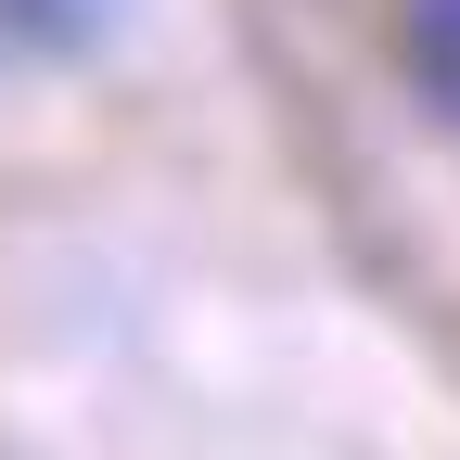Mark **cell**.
I'll return each mask as SVG.
<instances>
[{
  "label": "cell",
  "instance_id": "6da1fadb",
  "mask_svg": "<svg viewBox=\"0 0 460 460\" xmlns=\"http://www.w3.org/2000/svg\"><path fill=\"white\" fill-rule=\"evenodd\" d=\"M410 77L460 115V0H410Z\"/></svg>",
  "mask_w": 460,
  "mask_h": 460
},
{
  "label": "cell",
  "instance_id": "7a4b0ae2",
  "mask_svg": "<svg viewBox=\"0 0 460 460\" xmlns=\"http://www.w3.org/2000/svg\"><path fill=\"white\" fill-rule=\"evenodd\" d=\"M115 13V0H0V26H13V39H51V51H65V39H90Z\"/></svg>",
  "mask_w": 460,
  "mask_h": 460
}]
</instances>
